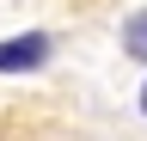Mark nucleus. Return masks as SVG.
<instances>
[{"label":"nucleus","instance_id":"obj_1","mask_svg":"<svg viewBox=\"0 0 147 141\" xmlns=\"http://www.w3.org/2000/svg\"><path fill=\"white\" fill-rule=\"evenodd\" d=\"M49 61V37L43 31H25V37L0 43V74H18V67H43Z\"/></svg>","mask_w":147,"mask_h":141},{"label":"nucleus","instance_id":"obj_2","mask_svg":"<svg viewBox=\"0 0 147 141\" xmlns=\"http://www.w3.org/2000/svg\"><path fill=\"white\" fill-rule=\"evenodd\" d=\"M123 55L129 61H147V6L123 19Z\"/></svg>","mask_w":147,"mask_h":141},{"label":"nucleus","instance_id":"obj_3","mask_svg":"<svg viewBox=\"0 0 147 141\" xmlns=\"http://www.w3.org/2000/svg\"><path fill=\"white\" fill-rule=\"evenodd\" d=\"M141 117H147V86H141Z\"/></svg>","mask_w":147,"mask_h":141}]
</instances>
